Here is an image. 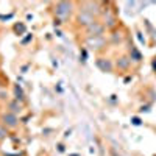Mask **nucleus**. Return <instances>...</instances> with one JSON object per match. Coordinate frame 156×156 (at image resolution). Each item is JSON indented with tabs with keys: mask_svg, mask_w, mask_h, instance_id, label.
<instances>
[{
	"mask_svg": "<svg viewBox=\"0 0 156 156\" xmlns=\"http://www.w3.org/2000/svg\"><path fill=\"white\" fill-rule=\"evenodd\" d=\"M73 11V3L70 2H58L55 5V14L59 19H69Z\"/></svg>",
	"mask_w": 156,
	"mask_h": 156,
	"instance_id": "1",
	"label": "nucleus"
},
{
	"mask_svg": "<svg viewBox=\"0 0 156 156\" xmlns=\"http://www.w3.org/2000/svg\"><path fill=\"white\" fill-rule=\"evenodd\" d=\"M2 125L5 128H11V129L17 128L19 126V117H17V114H12L9 111L3 112L2 114Z\"/></svg>",
	"mask_w": 156,
	"mask_h": 156,
	"instance_id": "2",
	"label": "nucleus"
},
{
	"mask_svg": "<svg viewBox=\"0 0 156 156\" xmlns=\"http://www.w3.org/2000/svg\"><path fill=\"white\" fill-rule=\"evenodd\" d=\"M86 31H87L89 37H101L103 31H105V25L95 20V22L90 23L89 27H86Z\"/></svg>",
	"mask_w": 156,
	"mask_h": 156,
	"instance_id": "3",
	"label": "nucleus"
},
{
	"mask_svg": "<svg viewBox=\"0 0 156 156\" xmlns=\"http://www.w3.org/2000/svg\"><path fill=\"white\" fill-rule=\"evenodd\" d=\"M76 20H78V23H81V25H84V27H89L92 22H95V17L92 16V14H89L87 11H84V9H80V12H78V17H76Z\"/></svg>",
	"mask_w": 156,
	"mask_h": 156,
	"instance_id": "4",
	"label": "nucleus"
},
{
	"mask_svg": "<svg viewBox=\"0 0 156 156\" xmlns=\"http://www.w3.org/2000/svg\"><path fill=\"white\" fill-rule=\"evenodd\" d=\"M103 45H105V39H103V36L101 37H87V47L89 48H101Z\"/></svg>",
	"mask_w": 156,
	"mask_h": 156,
	"instance_id": "5",
	"label": "nucleus"
},
{
	"mask_svg": "<svg viewBox=\"0 0 156 156\" xmlns=\"http://www.w3.org/2000/svg\"><path fill=\"white\" fill-rule=\"evenodd\" d=\"M97 66H98L103 72H111V70H112V64H111L108 59H103V58H98V59H97Z\"/></svg>",
	"mask_w": 156,
	"mask_h": 156,
	"instance_id": "6",
	"label": "nucleus"
},
{
	"mask_svg": "<svg viewBox=\"0 0 156 156\" xmlns=\"http://www.w3.org/2000/svg\"><path fill=\"white\" fill-rule=\"evenodd\" d=\"M8 111L12 112V114H17V112L22 111V105H20L17 100H12V101L8 103Z\"/></svg>",
	"mask_w": 156,
	"mask_h": 156,
	"instance_id": "7",
	"label": "nucleus"
},
{
	"mask_svg": "<svg viewBox=\"0 0 156 156\" xmlns=\"http://www.w3.org/2000/svg\"><path fill=\"white\" fill-rule=\"evenodd\" d=\"M14 95H16V100H23V90L19 87V86H14Z\"/></svg>",
	"mask_w": 156,
	"mask_h": 156,
	"instance_id": "8",
	"label": "nucleus"
},
{
	"mask_svg": "<svg viewBox=\"0 0 156 156\" xmlns=\"http://www.w3.org/2000/svg\"><path fill=\"white\" fill-rule=\"evenodd\" d=\"M128 64H129V59L128 58H120L119 61H117V66H119L120 69H126Z\"/></svg>",
	"mask_w": 156,
	"mask_h": 156,
	"instance_id": "9",
	"label": "nucleus"
},
{
	"mask_svg": "<svg viewBox=\"0 0 156 156\" xmlns=\"http://www.w3.org/2000/svg\"><path fill=\"white\" fill-rule=\"evenodd\" d=\"M105 25H106V27H114V23H115V19L111 16V14H106V17H105Z\"/></svg>",
	"mask_w": 156,
	"mask_h": 156,
	"instance_id": "10",
	"label": "nucleus"
},
{
	"mask_svg": "<svg viewBox=\"0 0 156 156\" xmlns=\"http://www.w3.org/2000/svg\"><path fill=\"white\" fill-rule=\"evenodd\" d=\"M8 136V131H6V128L3 125H0V140H3L5 137Z\"/></svg>",
	"mask_w": 156,
	"mask_h": 156,
	"instance_id": "11",
	"label": "nucleus"
},
{
	"mask_svg": "<svg viewBox=\"0 0 156 156\" xmlns=\"http://www.w3.org/2000/svg\"><path fill=\"white\" fill-rule=\"evenodd\" d=\"M14 30H16L17 33H23V31H25V25H16Z\"/></svg>",
	"mask_w": 156,
	"mask_h": 156,
	"instance_id": "12",
	"label": "nucleus"
}]
</instances>
